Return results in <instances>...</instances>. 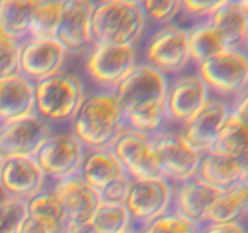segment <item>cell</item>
<instances>
[{
	"instance_id": "cell-1",
	"label": "cell",
	"mask_w": 248,
	"mask_h": 233,
	"mask_svg": "<svg viewBox=\"0 0 248 233\" xmlns=\"http://www.w3.org/2000/svg\"><path fill=\"white\" fill-rule=\"evenodd\" d=\"M167 85L166 75L147 63H137L115 89L128 129L150 136L166 130Z\"/></svg>"
},
{
	"instance_id": "cell-2",
	"label": "cell",
	"mask_w": 248,
	"mask_h": 233,
	"mask_svg": "<svg viewBox=\"0 0 248 233\" xmlns=\"http://www.w3.org/2000/svg\"><path fill=\"white\" fill-rule=\"evenodd\" d=\"M69 124L70 131L86 148L113 147L127 128L115 91L99 87L86 92Z\"/></svg>"
},
{
	"instance_id": "cell-3",
	"label": "cell",
	"mask_w": 248,
	"mask_h": 233,
	"mask_svg": "<svg viewBox=\"0 0 248 233\" xmlns=\"http://www.w3.org/2000/svg\"><path fill=\"white\" fill-rule=\"evenodd\" d=\"M147 23L140 0L96 1L92 15L93 43L136 46Z\"/></svg>"
},
{
	"instance_id": "cell-4",
	"label": "cell",
	"mask_w": 248,
	"mask_h": 233,
	"mask_svg": "<svg viewBox=\"0 0 248 233\" xmlns=\"http://www.w3.org/2000/svg\"><path fill=\"white\" fill-rule=\"evenodd\" d=\"M35 84V113L52 126L72 121L86 90L81 78L62 69Z\"/></svg>"
},
{
	"instance_id": "cell-5",
	"label": "cell",
	"mask_w": 248,
	"mask_h": 233,
	"mask_svg": "<svg viewBox=\"0 0 248 233\" xmlns=\"http://www.w3.org/2000/svg\"><path fill=\"white\" fill-rule=\"evenodd\" d=\"M212 96L230 103L248 90V53L244 49H227L196 67Z\"/></svg>"
},
{
	"instance_id": "cell-6",
	"label": "cell",
	"mask_w": 248,
	"mask_h": 233,
	"mask_svg": "<svg viewBox=\"0 0 248 233\" xmlns=\"http://www.w3.org/2000/svg\"><path fill=\"white\" fill-rule=\"evenodd\" d=\"M144 63L152 66L167 78L186 72L191 65L188 27L176 22L159 27L145 44Z\"/></svg>"
},
{
	"instance_id": "cell-7",
	"label": "cell",
	"mask_w": 248,
	"mask_h": 233,
	"mask_svg": "<svg viewBox=\"0 0 248 233\" xmlns=\"http://www.w3.org/2000/svg\"><path fill=\"white\" fill-rule=\"evenodd\" d=\"M86 150V146L70 130H53L35 159L48 181L55 183L80 174Z\"/></svg>"
},
{
	"instance_id": "cell-8",
	"label": "cell",
	"mask_w": 248,
	"mask_h": 233,
	"mask_svg": "<svg viewBox=\"0 0 248 233\" xmlns=\"http://www.w3.org/2000/svg\"><path fill=\"white\" fill-rule=\"evenodd\" d=\"M85 67L99 89L114 90L137 66L135 45L94 44L85 56Z\"/></svg>"
},
{
	"instance_id": "cell-9",
	"label": "cell",
	"mask_w": 248,
	"mask_h": 233,
	"mask_svg": "<svg viewBox=\"0 0 248 233\" xmlns=\"http://www.w3.org/2000/svg\"><path fill=\"white\" fill-rule=\"evenodd\" d=\"M173 183L164 176L133 180L125 206L133 223V230L143 227L172 210Z\"/></svg>"
},
{
	"instance_id": "cell-10",
	"label": "cell",
	"mask_w": 248,
	"mask_h": 233,
	"mask_svg": "<svg viewBox=\"0 0 248 233\" xmlns=\"http://www.w3.org/2000/svg\"><path fill=\"white\" fill-rule=\"evenodd\" d=\"M154 141L165 179L176 184L198 175L202 153L184 137L182 131L166 129L154 135Z\"/></svg>"
},
{
	"instance_id": "cell-11",
	"label": "cell",
	"mask_w": 248,
	"mask_h": 233,
	"mask_svg": "<svg viewBox=\"0 0 248 233\" xmlns=\"http://www.w3.org/2000/svg\"><path fill=\"white\" fill-rule=\"evenodd\" d=\"M53 130V126L36 113L0 124V160L35 158Z\"/></svg>"
},
{
	"instance_id": "cell-12",
	"label": "cell",
	"mask_w": 248,
	"mask_h": 233,
	"mask_svg": "<svg viewBox=\"0 0 248 233\" xmlns=\"http://www.w3.org/2000/svg\"><path fill=\"white\" fill-rule=\"evenodd\" d=\"M111 148L123 164L126 174L133 180L162 176L154 136L126 128Z\"/></svg>"
},
{
	"instance_id": "cell-13",
	"label": "cell",
	"mask_w": 248,
	"mask_h": 233,
	"mask_svg": "<svg viewBox=\"0 0 248 233\" xmlns=\"http://www.w3.org/2000/svg\"><path fill=\"white\" fill-rule=\"evenodd\" d=\"M212 97L211 90L198 72H184L169 78L166 109L169 121L183 126Z\"/></svg>"
},
{
	"instance_id": "cell-14",
	"label": "cell",
	"mask_w": 248,
	"mask_h": 233,
	"mask_svg": "<svg viewBox=\"0 0 248 233\" xmlns=\"http://www.w3.org/2000/svg\"><path fill=\"white\" fill-rule=\"evenodd\" d=\"M68 55L58 39L27 38L21 45L19 74L38 83L64 69Z\"/></svg>"
},
{
	"instance_id": "cell-15",
	"label": "cell",
	"mask_w": 248,
	"mask_h": 233,
	"mask_svg": "<svg viewBox=\"0 0 248 233\" xmlns=\"http://www.w3.org/2000/svg\"><path fill=\"white\" fill-rule=\"evenodd\" d=\"M96 1L64 0L63 18L57 39L70 55H85L94 45L92 15Z\"/></svg>"
},
{
	"instance_id": "cell-16",
	"label": "cell",
	"mask_w": 248,
	"mask_h": 233,
	"mask_svg": "<svg viewBox=\"0 0 248 233\" xmlns=\"http://www.w3.org/2000/svg\"><path fill=\"white\" fill-rule=\"evenodd\" d=\"M232 114V103L220 97L212 96L210 101L182 126L184 137L202 154L210 152Z\"/></svg>"
},
{
	"instance_id": "cell-17",
	"label": "cell",
	"mask_w": 248,
	"mask_h": 233,
	"mask_svg": "<svg viewBox=\"0 0 248 233\" xmlns=\"http://www.w3.org/2000/svg\"><path fill=\"white\" fill-rule=\"evenodd\" d=\"M48 179L35 158H9L1 160L0 184L10 198L29 200L47 187Z\"/></svg>"
},
{
	"instance_id": "cell-18",
	"label": "cell",
	"mask_w": 248,
	"mask_h": 233,
	"mask_svg": "<svg viewBox=\"0 0 248 233\" xmlns=\"http://www.w3.org/2000/svg\"><path fill=\"white\" fill-rule=\"evenodd\" d=\"M53 191L62 201L69 223L89 222L101 204V193L80 174L52 183Z\"/></svg>"
},
{
	"instance_id": "cell-19",
	"label": "cell",
	"mask_w": 248,
	"mask_h": 233,
	"mask_svg": "<svg viewBox=\"0 0 248 233\" xmlns=\"http://www.w3.org/2000/svg\"><path fill=\"white\" fill-rule=\"evenodd\" d=\"M219 192L213 189L198 176L173 184L172 210L198 225H203L208 211Z\"/></svg>"
},
{
	"instance_id": "cell-20",
	"label": "cell",
	"mask_w": 248,
	"mask_h": 233,
	"mask_svg": "<svg viewBox=\"0 0 248 233\" xmlns=\"http://www.w3.org/2000/svg\"><path fill=\"white\" fill-rule=\"evenodd\" d=\"M35 113V84L22 74L0 79V124Z\"/></svg>"
},
{
	"instance_id": "cell-21",
	"label": "cell",
	"mask_w": 248,
	"mask_h": 233,
	"mask_svg": "<svg viewBox=\"0 0 248 233\" xmlns=\"http://www.w3.org/2000/svg\"><path fill=\"white\" fill-rule=\"evenodd\" d=\"M244 160L215 152L202 154L196 176L217 192L232 189L241 183Z\"/></svg>"
},
{
	"instance_id": "cell-22",
	"label": "cell",
	"mask_w": 248,
	"mask_h": 233,
	"mask_svg": "<svg viewBox=\"0 0 248 233\" xmlns=\"http://www.w3.org/2000/svg\"><path fill=\"white\" fill-rule=\"evenodd\" d=\"M225 49H244L248 36V18L239 0H224L210 19Z\"/></svg>"
},
{
	"instance_id": "cell-23",
	"label": "cell",
	"mask_w": 248,
	"mask_h": 233,
	"mask_svg": "<svg viewBox=\"0 0 248 233\" xmlns=\"http://www.w3.org/2000/svg\"><path fill=\"white\" fill-rule=\"evenodd\" d=\"M80 175L101 192L111 182L126 175V171L111 147L87 148Z\"/></svg>"
},
{
	"instance_id": "cell-24",
	"label": "cell",
	"mask_w": 248,
	"mask_h": 233,
	"mask_svg": "<svg viewBox=\"0 0 248 233\" xmlns=\"http://www.w3.org/2000/svg\"><path fill=\"white\" fill-rule=\"evenodd\" d=\"M27 211L29 220L43 226L50 233H64L69 225L64 206L52 184L27 200Z\"/></svg>"
},
{
	"instance_id": "cell-25",
	"label": "cell",
	"mask_w": 248,
	"mask_h": 233,
	"mask_svg": "<svg viewBox=\"0 0 248 233\" xmlns=\"http://www.w3.org/2000/svg\"><path fill=\"white\" fill-rule=\"evenodd\" d=\"M248 216V187L242 183L228 191L219 192L208 211L206 222H244ZM205 222V223H206Z\"/></svg>"
},
{
	"instance_id": "cell-26",
	"label": "cell",
	"mask_w": 248,
	"mask_h": 233,
	"mask_svg": "<svg viewBox=\"0 0 248 233\" xmlns=\"http://www.w3.org/2000/svg\"><path fill=\"white\" fill-rule=\"evenodd\" d=\"M40 0H0V27L19 41L29 38L31 17Z\"/></svg>"
},
{
	"instance_id": "cell-27",
	"label": "cell",
	"mask_w": 248,
	"mask_h": 233,
	"mask_svg": "<svg viewBox=\"0 0 248 233\" xmlns=\"http://www.w3.org/2000/svg\"><path fill=\"white\" fill-rule=\"evenodd\" d=\"M188 38L191 63L196 67L215 57L223 50H227L222 39L208 21L196 22L188 27Z\"/></svg>"
},
{
	"instance_id": "cell-28",
	"label": "cell",
	"mask_w": 248,
	"mask_h": 233,
	"mask_svg": "<svg viewBox=\"0 0 248 233\" xmlns=\"http://www.w3.org/2000/svg\"><path fill=\"white\" fill-rule=\"evenodd\" d=\"M210 152L219 153L235 159L244 160L248 157V125L235 114L229 119L218 133Z\"/></svg>"
},
{
	"instance_id": "cell-29",
	"label": "cell",
	"mask_w": 248,
	"mask_h": 233,
	"mask_svg": "<svg viewBox=\"0 0 248 233\" xmlns=\"http://www.w3.org/2000/svg\"><path fill=\"white\" fill-rule=\"evenodd\" d=\"M64 0H40L31 17L29 38L57 39Z\"/></svg>"
},
{
	"instance_id": "cell-30",
	"label": "cell",
	"mask_w": 248,
	"mask_h": 233,
	"mask_svg": "<svg viewBox=\"0 0 248 233\" xmlns=\"http://www.w3.org/2000/svg\"><path fill=\"white\" fill-rule=\"evenodd\" d=\"M91 223L97 233H125L132 230L133 223L125 204L102 200L92 216Z\"/></svg>"
},
{
	"instance_id": "cell-31",
	"label": "cell",
	"mask_w": 248,
	"mask_h": 233,
	"mask_svg": "<svg viewBox=\"0 0 248 233\" xmlns=\"http://www.w3.org/2000/svg\"><path fill=\"white\" fill-rule=\"evenodd\" d=\"M200 225L184 217L174 210H170L152 222L138 228L137 233H199Z\"/></svg>"
},
{
	"instance_id": "cell-32",
	"label": "cell",
	"mask_w": 248,
	"mask_h": 233,
	"mask_svg": "<svg viewBox=\"0 0 248 233\" xmlns=\"http://www.w3.org/2000/svg\"><path fill=\"white\" fill-rule=\"evenodd\" d=\"M142 5L147 21L157 28L174 23L182 12V0H143Z\"/></svg>"
},
{
	"instance_id": "cell-33",
	"label": "cell",
	"mask_w": 248,
	"mask_h": 233,
	"mask_svg": "<svg viewBox=\"0 0 248 233\" xmlns=\"http://www.w3.org/2000/svg\"><path fill=\"white\" fill-rule=\"evenodd\" d=\"M22 41L5 33L0 27V79L19 74Z\"/></svg>"
},
{
	"instance_id": "cell-34",
	"label": "cell",
	"mask_w": 248,
	"mask_h": 233,
	"mask_svg": "<svg viewBox=\"0 0 248 233\" xmlns=\"http://www.w3.org/2000/svg\"><path fill=\"white\" fill-rule=\"evenodd\" d=\"M27 220V201L10 198L0 209V233H21Z\"/></svg>"
},
{
	"instance_id": "cell-35",
	"label": "cell",
	"mask_w": 248,
	"mask_h": 233,
	"mask_svg": "<svg viewBox=\"0 0 248 233\" xmlns=\"http://www.w3.org/2000/svg\"><path fill=\"white\" fill-rule=\"evenodd\" d=\"M224 0H182V12L196 22L207 21L220 7Z\"/></svg>"
},
{
	"instance_id": "cell-36",
	"label": "cell",
	"mask_w": 248,
	"mask_h": 233,
	"mask_svg": "<svg viewBox=\"0 0 248 233\" xmlns=\"http://www.w3.org/2000/svg\"><path fill=\"white\" fill-rule=\"evenodd\" d=\"M132 181V177L126 174L120 179L111 182L110 184H108L106 188L99 192L102 200L115 204H125L128 193H130Z\"/></svg>"
},
{
	"instance_id": "cell-37",
	"label": "cell",
	"mask_w": 248,
	"mask_h": 233,
	"mask_svg": "<svg viewBox=\"0 0 248 233\" xmlns=\"http://www.w3.org/2000/svg\"><path fill=\"white\" fill-rule=\"evenodd\" d=\"M199 233H248V226L242 221L228 223H203Z\"/></svg>"
},
{
	"instance_id": "cell-38",
	"label": "cell",
	"mask_w": 248,
	"mask_h": 233,
	"mask_svg": "<svg viewBox=\"0 0 248 233\" xmlns=\"http://www.w3.org/2000/svg\"><path fill=\"white\" fill-rule=\"evenodd\" d=\"M232 113L248 125V90L232 102Z\"/></svg>"
},
{
	"instance_id": "cell-39",
	"label": "cell",
	"mask_w": 248,
	"mask_h": 233,
	"mask_svg": "<svg viewBox=\"0 0 248 233\" xmlns=\"http://www.w3.org/2000/svg\"><path fill=\"white\" fill-rule=\"evenodd\" d=\"M64 233H97L91 221L89 222L69 223Z\"/></svg>"
},
{
	"instance_id": "cell-40",
	"label": "cell",
	"mask_w": 248,
	"mask_h": 233,
	"mask_svg": "<svg viewBox=\"0 0 248 233\" xmlns=\"http://www.w3.org/2000/svg\"><path fill=\"white\" fill-rule=\"evenodd\" d=\"M21 233H50L46 228H44L43 226L38 225L34 221L27 220V222L24 223L23 228H22Z\"/></svg>"
},
{
	"instance_id": "cell-41",
	"label": "cell",
	"mask_w": 248,
	"mask_h": 233,
	"mask_svg": "<svg viewBox=\"0 0 248 233\" xmlns=\"http://www.w3.org/2000/svg\"><path fill=\"white\" fill-rule=\"evenodd\" d=\"M241 183L248 187V157L246 159H244V172H242Z\"/></svg>"
},
{
	"instance_id": "cell-42",
	"label": "cell",
	"mask_w": 248,
	"mask_h": 233,
	"mask_svg": "<svg viewBox=\"0 0 248 233\" xmlns=\"http://www.w3.org/2000/svg\"><path fill=\"white\" fill-rule=\"evenodd\" d=\"M9 199H10V196L6 193V191L2 188L1 184H0V209L5 205V203H6Z\"/></svg>"
},
{
	"instance_id": "cell-43",
	"label": "cell",
	"mask_w": 248,
	"mask_h": 233,
	"mask_svg": "<svg viewBox=\"0 0 248 233\" xmlns=\"http://www.w3.org/2000/svg\"><path fill=\"white\" fill-rule=\"evenodd\" d=\"M239 1H240V5H241L242 10H244L248 18V0H239Z\"/></svg>"
},
{
	"instance_id": "cell-44",
	"label": "cell",
	"mask_w": 248,
	"mask_h": 233,
	"mask_svg": "<svg viewBox=\"0 0 248 233\" xmlns=\"http://www.w3.org/2000/svg\"><path fill=\"white\" fill-rule=\"evenodd\" d=\"M244 50L246 51V52L248 53V36H247V40H246V44H245V46H244Z\"/></svg>"
},
{
	"instance_id": "cell-45",
	"label": "cell",
	"mask_w": 248,
	"mask_h": 233,
	"mask_svg": "<svg viewBox=\"0 0 248 233\" xmlns=\"http://www.w3.org/2000/svg\"><path fill=\"white\" fill-rule=\"evenodd\" d=\"M125 233H137V231H135L132 228V230H130V231H127V232H125Z\"/></svg>"
},
{
	"instance_id": "cell-46",
	"label": "cell",
	"mask_w": 248,
	"mask_h": 233,
	"mask_svg": "<svg viewBox=\"0 0 248 233\" xmlns=\"http://www.w3.org/2000/svg\"><path fill=\"white\" fill-rule=\"evenodd\" d=\"M0 169H1V160H0Z\"/></svg>"
},
{
	"instance_id": "cell-47",
	"label": "cell",
	"mask_w": 248,
	"mask_h": 233,
	"mask_svg": "<svg viewBox=\"0 0 248 233\" xmlns=\"http://www.w3.org/2000/svg\"><path fill=\"white\" fill-rule=\"evenodd\" d=\"M247 220H248V216H247Z\"/></svg>"
}]
</instances>
